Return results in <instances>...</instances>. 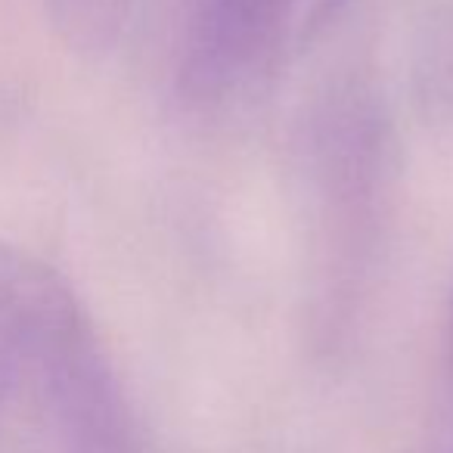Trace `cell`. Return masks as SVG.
<instances>
[{
    "label": "cell",
    "instance_id": "5",
    "mask_svg": "<svg viewBox=\"0 0 453 453\" xmlns=\"http://www.w3.org/2000/svg\"><path fill=\"white\" fill-rule=\"evenodd\" d=\"M441 26L432 28V38L426 44L428 59L422 63L419 75L426 78L428 94L434 100L453 103V13H447L444 19H438ZM428 96V100H432Z\"/></svg>",
    "mask_w": 453,
    "mask_h": 453
},
{
    "label": "cell",
    "instance_id": "2",
    "mask_svg": "<svg viewBox=\"0 0 453 453\" xmlns=\"http://www.w3.org/2000/svg\"><path fill=\"white\" fill-rule=\"evenodd\" d=\"M302 0H165L162 41L174 94L189 106L242 96L273 69Z\"/></svg>",
    "mask_w": 453,
    "mask_h": 453
},
{
    "label": "cell",
    "instance_id": "4",
    "mask_svg": "<svg viewBox=\"0 0 453 453\" xmlns=\"http://www.w3.org/2000/svg\"><path fill=\"white\" fill-rule=\"evenodd\" d=\"M63 38L78 50L109 47L125 19L127 0H50Z\"/></svg>",
    "mask_w": 453,
    "mask_h": 453
},
{
    "label": "cell",
    "instance_id": "3",
    "mask_svg": "<svg viewBox=\"0 0 453 453\" xmlns=\"http://www.w3.org/2000/svg\"><path fill=\"white\" fill-rule=\"evenodd\" d=\"M308 168L329 242L342 240V258L370 246L388 187L391 140L376 96L360 84L329 90L308 121Z\"/></svg>",
    "mask_w": 453,
    "mask_h": 453
},
{
    "label": "cell",
    "instance_id": "6",
    "mask_svg": "<svg viewBox=\"0 0 453 453\" xmlns=\"http://www.w3.org/2000/svg\"><path fill=\"white\" fill-rule=\"evenodd\" d=\"M447 364H450V416H447L441 453H453V304H450V333H447Z\"/></svg>",
    "mask_w": 453,
    "mask_h": 453
},
{
    "label": "cell",
    "instance_id": "1",
    "mask_svg": "<svg viewBox=\"0 0 453 453\" xmlns=\"http://www.w3.org/2000/svg\"><path fill=\"white\" fill-rule=\"evenodd\" d=\"M0 360L10 413L28 403L53 453H137L125 388L75 292L13 246H0Z\"/></svg>",
    "mask_w": 453,
    "mask_h": 453
}]
</instances>
